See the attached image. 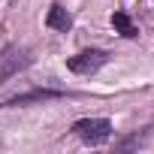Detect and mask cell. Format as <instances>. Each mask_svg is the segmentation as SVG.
Listing matches in <instances>:
<instances>
[{
    "label": "cell",
    "mask_w": 154,
    "mask_h": 154,
    "mask_svg": "<svg viewBox=\"0 0 154 154\" xmlns=\"http://www.w3.org/2000/svg\"><path fill=\"white\" fill-rule=\"evenodd\" d=\"M57 97H63V91L36 88V91H27V94H15V97H9L3 106H30V103H45V100H57Z\"/></svg>",
    "instance_id": "4"
},
{
    "label": "cell",
    "mask_w": 154,
    "mask_h": 154,
    "mask_svg": "<svg viewBox=\"0 0 154 154\" xmlns=\"http://www.w3.org/2000/svg\"><path fill=\"white\" fill-rule=\"evenodd\" d=\"M72 133L85 145H103L112 136V121L109 118H79L72 124Z\"/></svg>",
    "instance_id": "1"
},
{
    "label": "cell",
    "mask_w": 154,
    "mask_h": 154,
    "mask_svg": "<svg viewBox=\"0 0 154 154\" xmlns=\"http://www.w3.org/2000/svg\"><path fill=\"white\" fill-rule=\"evenodd\" d=\"M112 24H115V30H118L121 36H127V39H136V36H139V27L130 21L127 12H115V15H112Z\"/></svg>",
    "instance_id": "6"
},
{
    "label": "cell",
    "mask_w": 154,
    "mask_h": 154,
    "mask_svg": "<svg viewBox=\"0 0 154 154\" xmlns=\"http://www.w3.org/2000/svg\"><path fill=\"white\" fill-rule=\"evenodd\" d=\"M106 60H109V51H103V48H85V51H79V54H72V57L66 60V66H69L75 75H94Z\"/></svg>",
    "instance_id": "3"
},
{
    "label": "cell",
    "mask_w": 154,
    "mask_h": 154,
    "mask_svg": "<svg viewBox=\"0 0 154 154\" xmlns=\"http://www.w3.org/2000/svg\"><path fill=\"white\" fill-rule=\"evenodd\" d=\"M45 24L51 27V30H60V33H66L69 27H72V15L60 6V3H51V9H48V15H45Z\"/></svg>",
    "instance_id": "5"
},
{
    "label": "cell",
    "mask_w": 154,
    "mask_h": 154,
    "mask_svg": "<svg viewBox=\"0 0 154 154\" xmlns=\"http://www.w3.org/2000/svg\"><path fill=\"white\" fill-rule=\"evenodd\" d=\"M27 63H30V51L24 45H3L0 48V85L12 79L18 69H24Z\"/></svg>",
    "instance_id": "2"
}]
</instances>
